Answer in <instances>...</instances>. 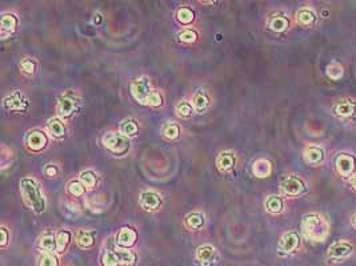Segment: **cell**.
Segmentation results:
<instances>
[{
	"label": "cell",
	"instance_id": "1",
	"mask_svg": "<svg viewBox=\"0 0 356 266\" xmlns=\"http://www.w3.org/2000/svg\"><path fill=\"white\" fill-rule=\"evenodd\" d=\"M20 191L25 202L38 213L45 211V198L40 192V186L34 178H23L20 181Z\"/></svg>",
	"mask_w": 356,
	"mask_h": 266
},
{
	"label": "cell",
	"instance_id": "2",
	"mask_svg": "<svg viewBox=\"0 0 356 266\" xmlns=\"http://www.w3.org/2000/svg\"><path fill=\"white\" fill-rule=\"evenodd\" d=\"M301 231L310 240L324 241L328 236V224L319 214H310L304 217L301 221Z\"/></svg>",
	"mask_w": 356,
	"mask_h": 266
},
{
	"label": "cell",
	"instance_id": "3",
	"mask_svg": "<svg viewBox=\"0 0 356 266\" xmlns=\"http://www.w3.org/2000/svg\"><path fill=\"white\" fill-rule=\"evenodd\" d=\"M103 144L104 146L111 151L114 155L121 156L126 155L130 149V140L128 137L123 133H116V132H110L103 136Z\"/></svg>",
	"mask_w": 356,
	"mask_h": 266
},
{
	"label": "cell",
	"instance_id": "4",
	"mask_svg": "<svg viewBox=\"0 0 356 266\" xmlns=\"http://www.w3.org/2000/svg\"><path fill=\"white\" fill-rule=\"evenodd\" d=\"M131 93L134 96V99L138 100L141 104H146L148 103L150 95L152 93L151 90V83L148 80V77H141L131 86Z\"/></svg>",
	"mask_w": 356,
	"mask_h": 266
},
{
	"label": "cell",
	"instance_id": "5",
	"mask_svg": "<svg viewBox=\"0 0 356 266\" xmlns=\"http://www.w3.org/2000/svg\"><path fill=\"white\" fill-rule=\"evenodd\" d=\"M351 253H352V245L344 241L335 242V244H332V245L328 248V257H330L331 260H335V261H341V260H344L347 257H350Z\"/></svg>",
	"mask_w": 356,
	"mask_h": 266
},
{
	"label": "cell",
	"instance_id": "6",
	"mask_svg": "<svg viewBox=\"0 0 356 266\" xmlns=\"http://www.w3.org/2000/svg\"><path fill=\"white\" fill-rule=\"evenodd\" d=\"M280 186L281 191L284 192L286 195H290V196H297V195H300L301 192L304 191L303 181L294 176L286 177L284 180L281 181Z\"/></svg>",
	"mask_w": 356,
	"mask_h": 266
},
{
	"label": "cell",
	"instance_id": "7",
	"mask_svg": "<svg viewBox=\"0 0 356 266\" xmlns=\"http://www.w3.org/2000/svg\"><path fill=\"white\" fill-rule=\"evenodd\" d=\"M140 205L146 211H156L161 205V197L159 193L154 191H146L141 193Z\"/></svg>",
	"mask_w": 356,
	"mask_h": 266
},
{
	"label": "cell",
	"instance_id": "8",
	"mask_svg": "<svg viewBox=\"0 0 356 266\" xmlns=\"http://www.w3.org/2000/svg\"><path fill=\"white\" fill-rule=\"evenodd\" d=\"M335 164L341 176H351L355 168V159L350 155H340L336 159Z\"/></svg>",
	"mask_w": 356,
	"mask_h": 266
},
{
	"label": "cell",
	"instance_id": "9",
	"mask_svg": "<svg viewBox=\"0 0 356 266\" xmlns=\"http://www.w3.org/2000/svg\"><path fill=\"white\" fill-rule=\"evenodd\" d=\"M27 145L31 151L39 152L47 146V136L41 132H31L27 137Z\"/></svg>",
	"mask_w": 356,
	"mask_h": 266
},
{
	"label": "cell",
	"instance_id": "10",
	"mask_svg": "<svg viewBox=\"0 0 356 266\" xmlns=\"http://www.w3.org/2000/svg\"><path fill=\"white\" fill-rule=\"evenodd\" d=\"M4 106L10 109V111H24L27 108V100L24 99V96L15 92L12 93L10 97H7L4 100Z\"/></svg>",
	"mask_w": 356,
	"mask_h": 266
},
{
	"label": "cell",
	"instance_id": "11",
	"mask_svg": "<svg viewBox=\"0 0 356 266\" xmlns=\"http://www.w3.org/2000/svg\"><path fill=\"white\" fill-rule=\"evenodd\" d=\"M299 246V236L296 233H287L284 236L281 237L280 244H279V249H280L283 253H291L294 251Z\"/></svg>",
	"mask_w": 356,
	"mask_h": 266
},
{
	"label": "cell",
	"instance_id": "12",
	"mask_svg": "<svg viewBox=\"0 0 356 266\" xmlns=\"http://www.w3.org/2000/svg\"><path fill=\"white\" fill-rule=\"evenodd\" d=\"M136 242V231L131 228H121L118 238H116V244L123 248H130Z\"/></svg>",
	"mask_w": 356,
	"mask_h": 266
},
{
	"label": "cell",
	"instance_id": "13",
	"mask_svg": "<svg viewBox=\"0 0 356 266\" xmlns=\"http://www.w3.org/2000/svg\"><path fill=\"white\" fill-rule=\"evenodd\" d=\"M272 165L267 159H257L252 165V173L259 178H264L271 175Z\"/></svg>",
	"mask_w": 356,
	"mask_h": 266
},
{
	"label": "cell",
	"instance_id": "14",
	"mask_svg": "<svg viewBox=\"0 0 356 266\" xmlns=\"http://www.w3.org/2000/svg\"><path fill=\"white\" fill-rule=\"evenodd\" d=\"M75 106H76V101L74 97H71V96H64V97H61L59 103H58V112H59V115L63 116V117H68V116L74 112L75 109Z\"/></svg>",
	"mask_w": 356,
	"mask_h": 266
},
{
	"label": "cell",
	"instance_id": "15",
	"mask_svg": "<svg viewBox=\"0 0 356 266\" xmlns=\"http://www.w3.org/2000/svg\"><path fill=\"white\" fill-rule=\"evenodd\" d=\"M323 159H324V152L321 151L320 148H317V146H310L304 152V160L308 164H312V165L320 164Z\"/></svg>",
	"mask_w": 356,
	"mask_h": 266
},
{
	"label": "cell",
	"instance_id": "16",
	"mask_svg": "<svg viewBox=\"0 0 356 266\" xmlns=\"http://www.w3.org/2000/svg\"><path fill=\"white\" fill-rule=\"evenodd\" d=\"M216 164H218L221 172H228L232 169V166L235 164V157H234V155L231 152H223L218 157Z\"/></svg>",
	"mask_w": 356,
	"mask_h": 266
},
{
	"label": "cell",
	"instance_id": "17",
	"mask_svg": "<svg viewBox=\"0 0 356 266\" xmlns=\"http://www.w3.org/2000/svg\"><path fill=\"white\" fill-rule=\"evenodd\" d=\"M356 109V103L351 100H346V101H340L337 103L335 106V113L337 116H341V117H348L351 116Z\"/></svg>",
	"mask_w": 356,
	"mask_h": 266
},
{
	"label": "cell",
	"instance_id": "18",
	"mask_svg": "<svg viewBox=\"0 0 356 266\" xmlns=\"http://www.w3.org/2000/svg\"><path fill=\"white\" fill-rule=\"evenodd\" d=\"M215 256V248L212 245H203L198 248L196 258L201 262H210Z\"/></svg>",
	"mask_w": 356,
	"mask_h": 266
},
{
	"label": "cell",
	"instance_id": "19",
	"mask_svg": "<svg viewBox=\"0 0 356 266\" xmlns=\"http://www.w3.org/2000/svg\"><path fill=\"white\" fill-rule=\"evenodd\" d=\"M18 25V19L14 14H4L1 16V31L3 32H14Z\"/></svg>",
	"mask_w": 356,
	"mask_h": 266
},
{
	"label": "cell",
	"instance_id": "20",
	"mask_svg": "<svg viewBox=\"0 0 356 266\" xmlns=\"http://www.w3.org/2000/svg\"><path fill=\"white\" fill-rule=\"evenodd\" d=\"M266 208L270 213H280L283 211V201L280 197L270 196L266 201Z\"/></svg>",
	"mask_w": 356,
	"mask_h": 266
},
{
	"label": "cell",
	"instance_id": "21",
	"mask_svg": "<svg viewBox=\"0 0 356 266\" xmlns=\"http://www.w3.org/2000/svg\"><path fill=\"white\" fill-rule=\"evenodd\" d=\"M207 106H208V97L203 92L195 93V96L192 97V106H194V109L198 112H201L203 109H206Z\"/></svg>",
	"mask_w": 356,
	"mask_h": 266
},
{
	"label": "cell",
	"instance_id": "22",
	"mask_svg": "<svg viewBox=\"0 0 356 266\" xmlns=\"http://www.w3.org/2000/svg\"><path fill=\"white\" fill-rule=\"evenodd\" d=\"M344 75V71H343V67L339 64V63H331L330 66L327 67V76L332 79V80H340L341 77Z\"/></svg>",
	"mask_w": 356,
	"mask_h": 266
},
{
	"label": "cell",
	"instance_id": "23",
	"mask_svg": "<svg viewBox=\"0 0 356 266\" xmlns=\"http://www.w3.org/2000/svg\"><path fill=\"white\" fill-rule=\"evenodd\" d=\"M186 224L187 226H190L192 229H199L201 226L204 225V217L200 213H191L188 214L186 218Z\"/></svg>",
	"mask_w": 356,
	"mask_h": 266
},
{
	"label": "cell",
	"instance_id": "24",
	"mask_svg": "<svg viewBox=\"0 0 356 266\" xmlns=\"http://www.w3.org/2000/svg\"><path fill=\"white\" fill-rule=\"evenodd\" d=\"M50 131L52 133L54 137H58V139H60L63 136L65 135V128H64V124L61 123L59 119H51L50 120Z\"/></svg>",
	"mask_w": 356,
	"mask_h": 266
},
{
	"label": "cell",
	"instance_id": "25",
	"mask_svg": "<svg viewBox=\"0 0 356 266\" xmlns=\"http://www.w3.org/2000/svg\"><path fill=\"white\" fill-rule=\"evenodd\" d=\"M270 28L275 32H283L288 28V20L283 16H275L270 21Z\"/></svg>",
	"mask_w": 356,
	"mask_h": 266
},
{
	"label": "cell",
	"instance_id": "26",
	"mask_svg": "<svg viewBox=\"0 0 356 266\" xmlns=\"http://www.w3.org/2000/svg\"><path fill=\"white\" fill-rule=\"evenodd\" d=\"M297 21L303 25H310L315 21V14L308 8H303L297 12Z\"/></svg>",
	"mask_w": 356,
	"mask_h": 266
},
{
	"label": "cell",
	"instance_id": "27",
	"mask_svg": "<svg viewBox=\"0 0 356 266\" xmlns=\"http://www.w3.org/2000/svg\"><path fill=\"white\" fill-rule=\"evenodd\" d=\"M138 129H139V126H138V124H136V121L134 120H126L123 124H121L120 126V131L121 133L124 136H134L138 133Z\"/></svg>",
	"mask_w": 356,
	"mask_h": 266
},
{
	"label": "cell",
	"instance_id": "28",
	"mask_svg": "<svg viewBox=\"0 0 356 266\" xmlns=\"http://www.w3.org/2000/svg\"><path fill=\"white\" fill-rule=\"evenodd\" d=\"M194 12L190 8H187V7H183L180 10L178 11V20L180 21L181 24H190L194 21Z\"/></svg>",
	"mask_w": 356,
	"mask_h": 266
},
{
	"label": "cell",
	"instance_id": "29",
	"mask_svg": "<svg viewBox=\"0 0 356 266\" xmlns=\"http://www.w3.org/2000/svg\"><path fill=\"white\" fill-rule=\"evenodd\" d=\"M76 242H78V245L80 246V248L85 249V248L92 246V244H94V238H92V236H91L90 233L81 231H79V234L76 237Z\"/></svg>",
	"mask_w": 356,
	"mask_h": 266
},
{
	"label": "cell",
	"instance_id": "30",
	"mask_svg": "<svg viewBox=\"0 0 356 266\" xmlns=\"http://www.w3.org/2000/svg\"><path fill=\"white\" fill-rule=\"evenodd\" d=\"M192 109H194V106L187 101H181L176 106V113L180 117H190L192 115Z\"/></svg>",
	"mask_w": 356,
	"mask_h": 266
},
{
	"label": "cell",
	"instance_id": "31",
	"mask_svg": "<svg viewBox=\"0 0 356 266\" xmlns=\"http://www.w3.org/2000/svg\"><path fill=\"white\" fill-rule=\"evenodd\" d=\"M163 135L166 139L168 140H174V139H178L179 135H180V128L176 125V124H168V125L164 128L163 131Z\"/></svg>",
	"mask_w": 356,
	"mask_h": 266
},
{
	"label": "cell",
	"instance_id": "32",
	"mask_svg": "<svg viewBox=\"0 0 356 266\" xmlns=\"http://www.w3.org/2000/svg\"><path fill=\"white\" fill-rule=\"evenodd\" d=\"M70 233L68 231H60L58 236H56V244H58V250L63 251L68 245L70 242Z\"/></svg>",
	"mask_w": 356,
	"mask_h": 266
},
{
	"label": "cell",
	"instance_id": "33",
	"mask_svg": "<svg viewBox=\"0 0 356 266\" xmlns=\"http://www.w3.org/2000/svg\"><path fill=\"white\" fill-rule=\"evenodd\" d=\"M101 261H103V266H118L120 264L115 251H105Z\"/></svg>",
	"mask_w": 356,
	"mask_h": 266
},
{
	"label": "cell",
	"instance_id": "34",
	"mask_svg": "<svg viewBox=\"0 0 356 266\" xmlns=\"http://www.w3.org/2000/svg\"><path fill=\"white\" fill-rule=\"evenodd\" d=\"M80 181L83 185L88 186V188H94L96 184V177L92 172L85 171V172H81Z\"/></svg>",
	"mask_w": 356,
	"mask_h": 266
},
{
	"label": "cell",
	"instance_id": "35",
	"mask_svg": "<svg viewBox=\"0 0 356 266\" xmlns=\"http://www.w3.org/2000/svg\"><path fill=\"white\" fill-rule=\"evenodd\" d=\"M40 246L45 251H54L55 249H58L56 238H54V237L51 236L43 237V240L40 241Z\"/></svg>",
	"mask_w": 356,
	"mask_h": 266
},
{
	"label": "cell",
	"instance_id": "36",
	"mask_svg": "<svg viewBox=\"0 0 356 266\" xmlns=\"http://www.w3.org/2000/svg\"><path fill=\"white\" fill-rule=\"evenodd\" d=\"M68 191H70V193L72 195V196H75V197H80L84 195V185L81 184V182H79V181H72L70 184V186H68Z\"/></svg>",
	"mask_w": 356,
	"mask_h": 266
},
{
	"label": "cell",
	"instance_id": "37",
	"mask_svg": "<svg viewBox=\"0 0 356 266\" xmlns=\"http://www.w3.org/2000/svg\"><path fill=\"white\" fill-rule=\"evenodd\" d=\"M115 253L120 264H131L132 261H135V256L130 250H118Z\"/></svg>",
	"mask_w": 356,
	"mask_h": 266
},
{
	"label": "cell",
	"instance_id": "38",
	"mask_svg": "<svg viewBox=\"0 0 356 266\" xmlns=\"http://www.w3.org/2000/svg\"><path fill=\"white\" fill-rule=\"evenodd\" d=\"M179 39L183 43H194L196 40V32L192 30H186L179 34Z\"/></svg>",
	"mask_w": 356,
	"mask_h": 266
},
{
	"label": "cell",
	"instance_id": "39",
	"mask_svg": "<svg viewBox=\"0 0 356 266\" xmlns=\"http://www.w3.org/2000/svg\"><path fill=\"white\" fill-rule=\"evenodd\" d=\"M40 266H58V258L51 253H47L40 258Z\"/></svg>",
	"mask_w": 356,
	"mask_h": 266
},
{
	"label": "cell",
	"instance_id": "40",
	"mask_svg": "<svg viewBox=\"0 0 356 266\" xmlns=\"http://www.w3.org/2000/svg\"><path fill=\"white\" fill-rule=\"evenodd\" d=\"M148 104L152 106H160L163 104V97H161V95L158 90H152L150 99H148Z\"/></svg>",
	"mask_w": 356,
	"mask_h": 266
},
{
	"label": "cell",
	"instance_id": "41",
	"mask_svg": "<svg viewBox=\"0 0 356 266\" xmlns=\"http://www.w3.org/2000/svg\"><path fill=\"white\" fill-rule=\"evenodd\" d=\"M21 70L24 73L27 75H32L34 72H35V63L30 59H25V60L21 61Z\"/></svg>",
	"mask_w": 356,
	"mask_h": 266
},
{
	"label": "cell",
	"instance_id": "42",
	"mask_svg": "<svg viewBox=\"0 0 356 266\" xmlns=\"http://www.w3.org/2000/svg\"><path fill=\"white\" fill-rule=\"evenodd\" d=\"M0 233H1V242H0V245L5 246L7 245V241H8V233H7V229H5V228H1V229H0Z\"/></svg>",
	"mask_w": 356,
	"mask_h": 266
},
{
	"label": "cell",
	"instance_id": "43",
	"mask_svg": "<svg viewBox=\"0 0 356 266\" xmlns=\"http://www.w3.org/2000/svg\"><path fill=\"white\" fill-rule=\"evenodd\" d=\"M45 173H47V176H50V177L55 176L56 169L54 168V166H47V168H45Z\"/></svg>",
	"mask_w": 356,
	"mask_h": 266
},
{
	"label": "cell",
	"instance_id": "44",
	"mask_svg": "<svg viewBox=\"0 0 356 266\" xmlns=\"http://www.w3.org/2000/svg\"><path fill=\"white\" fill-rule=\"evenodd\" d=\"M350 184H351L352 188H354V189L356 191V175H355V176H352L351 178H350Z\"/></svg>",
	"mask_w": 356,
	"mask_h": 266
},
{
	"label": "cell",
	"instance_id": "45",
	"mask_svg": "<svg viewBox=\"0 0 356 266\" xmlns=\"http://www.w3.org/2000/svg\"><path fill=\"white\" fill-rule=\"evenodd\" d=\"M100 16H101L100 14H96L95 18H94V23H99V21H100V19H101Z\"/></svg>",
	"mask_w": 356,
	"mask_h": 266
},
{
	"label": "cell",
	"instance_id": "46",
	"mask_svg": "<svg viewBox=\"0 0 356 266\" xmlns=\"http://www.w3.org/2000/svg\"><path fill=\"white\" fill-rule=\"evenodd\" d=\"M352 225H354L356 228V213H355V214H354V216H352Z\"/></svg>",
	"mask_w": 356,
	"mask_h": 266
}]
</instances>
